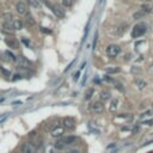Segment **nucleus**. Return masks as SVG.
Listing matches in <instances>:
<instances>
[{"label": "nucleus", "mask_w": 153, "mask_h": 153, "mask_svg": "<svg viewBox=\"0 0 153 153\" xmlns=\"http://www.w3.org/2000/svg\"><path fill=\"white\" fill-rule=\"evenodd\" d=\"M146 25L143 24V23H138L134 28H133V30H132V37L133 38H138V37H141L145 32H146Z\"/></svg>", "instance_id": "1"}, {"label": "nucleus", "mask_w": 153, "mask_h": 153, "mask_svg": "<svg viewBox=\"0 0 153 153\" xmlns=\"http://www.w3.org/2000/svg\"><path fill=\"white\" fill-rule=\"evenodd\" d=\"M120 51H121V48L117 44H110L107 48V55L110 57H116L120 54Z\"/></svg>", "instance_id": "2"}, {"label": "nucleus", "mask_w": 153, "mask_h": 153, "mask_svg": "<svg viewBox=\"0 0 153 153\" xmlns=\"http://www.w3.org/2000/svg\"><path fill=\"white\" fill-rule=\"evenodd\" d=\"M62 127L67 130H73L75 128V120L73 117H66L63 118V122H62Z\"/></svg>", "instance_id": "3"}, {"label": "nucleus", "mask_w": 153, "mask_h": 153, "mask_svg": "<svg viewBox=\"0 0 153 153\" xmlns=\"http://www.w3.org/2000/svg\"><path fill=\"white\" fill-rule=\"evenodd\" d=\"M90 110H91L92 113L101 114V113H103V110H104V105H103L102 102H93V103L90 105Z\"/></svg>", "instance_id": "4"}, {"label": "nucleus", "mask_w": 153, "mask_h": 153, "mask_svg": "<svg viewBox=\"0 0 153 153\" xmlns=\"http://www.w3.org/2000/svg\"><path fill=\"white\" fill-rule=\"evenodd\" d=\"M50 9L53 10V12L55 13V16H56L57 18H65V16H66V15H65V11H63L59 5H54V4H53V6H51Z\"/></svg>", "instance_id": "5"}, {"label": "nucleus", "mask_w": 153, "mask_h": 153, "mask_svg": "<svg viewBox=\"0 0 153 153\" xmlns=\"http://www.w3.org/2000/svg\"><path fill=\"white\" fill-rule=\"evenodd\" d=\"M16 10H17V12L19 15H26L28 13V7L23 1H18L16 4Z\"/></svg>", "instance_id": "6"}, {"label": "nucleus", "mask_w": 153, "mask_h": 153, "mask_svg": "<svg viewBox=\"0 0 153 153\" xmlns=\"http://www.w3.org/2000/svg\"><path fill=\"white\" fill-rule=\"evenodd\" d=\"M16 62H17V65L19 66V67H29L30 66V62L24 57V56H17L16 57V60H15Z\"/></svg>", "instance_id": "7"}, {"label": "nucleus", "mask_w": 153, "mask_h": 153, "mask_svg": "<svg viewBox=\"0 0 153 153\" xmlns=\"http://www.w3.org/2000/svg\"><path fill=\"white\" fill-rule=\"evenodd\" d=\"M6 44L10 47V48H12V49H18L19 48V43H18V41L16 40V38H13V37H9V38H6Z\"/></svg>", "instance_id": "8"}, {"label": "nucleus", "mask_w": 153, "mask_h": 153, "mask_svg": "<svg viewBox=\"0 0 153 153\" xmlns=\"http://www.w3.org/2000/svg\"><path fill=\"white\" fill-rule=\"evenodd\" d=\"M35 152V148L32 146V143L30 142H24L22 145V153H34Z\"/></svg>", "instance_id": "9"}, {"label": "nucleus", "mask_w": 153, "mask_h": 153, "mask_svg": "<svg viewBox=\"0 0 153 153\" xmlns=\"http://www.w3.org/2000/svg\"><path fill=\"white\" fill-rule=\"evenodd\" d=\"M63 132H65V128L63 127H55L53 130H51V136H54V138H60L62 134H63Z\"/></svg>", "instance_id": "10"}, {"label": "nucleus", "mask_w": 153, "mask_h": 153, "mask_svg": "<svg viewBox=\"0 0 153 153\" xmlns=\"http://www.w3.org/2000/svg\"><path fill=\"white\" fill-rule=\"evenodd\" d=\"M61 140L63 141V143H65L66 146H69V145H73V143L76 142V138H75V136H67V138H63V139H61Z\"/></svg>", "instance_id": "11"}, {"label": "nucleus", "mask_w": 153, "mask_h": 153, "mask_svg": "<svg viewBox=\"0 0 153 153\" xmlns=\"http://www.w3.org/2000/svg\"><path fill=\"white\" fill-rule=\"evenodd\" d=\"M117 108H118V99H117V98H114V99L111 101V103H110L109 110H110L111 113H115V111L117 110Z\"/></svg>", "instance_id": "12"}, {"label": "nucleus", "mask_w": 153, "mask_h": 153, "mask_svg": "<svg viewBox=\"0 0 153 153\" xmlns=\"http://www.w3.org/2000/svg\"><path fill=\"white\" fill-rule=\"evenodd\" d=\"M12 25H13V29L15 30H21L23 29V22L21 19H13L12 21Z\"/></svg>", "instance_id": "13"}, {"label": "nucleus", "mask_w": 153, "mask_h": 153, "mask_svg": "<svg viewBox=\"0 0 153 153\" xmlns=\"http://www.w3.org/2000/svg\"><path fill=\"white\" fill-rule=\"evenodd\" d=\"M3 59H4V60H6V61H15V60H16L15 55H13L12 53H10V51H4V54H3Z\"/></svg>", "instance_id": "14"}, {"label": "nucleus", "mask_w": 153, "mask_h": 153, "mask_svg": "<svg viewBox=\"0 0 153 153\" xmlns=\"http://www.w3.org/2000/svg\"><path fill=\"white\" fill-rule=\"evenodd\" d=\"M110 96H111V95H110L109 91H102L101 95H99V98H101L102 102H107V101L110 99Z\"/></svg>", "instance_id": "15"}, {"label": "nucleus", "mask_w": 153, "mask_h": 153, "mask_svg": "<svg viewBox=\"0 0 153 153\" xmlns=\"http://www.w3.org/2000/svg\"><path fill=\"white\" fill-rule=\"evenodd\" d=\"M25 21H26V24H28L29 26H34V25L36 24V22H35V19H34V17H32L30 13H26Z\"/></svg>", "instance_id": "16"}, {"label": "nucleus", "mask_w": 153, "mask_h": 153, "mask_svg": "<svg viewBox=\"0 0 153 153\" xmlns=\"http://www.w3.org/2000/svg\"><path fill=\"white\" fill-rule=\"evenodd\" d=\"M135 85L138 86V89L142 90V89H145V88L147 86V83L143 82V80H141V79H136V80H135Z\"/></svg>", "instance_id": "17"}, {"label": "nucleus", "mask_w": 153, "mask_h": 153, "mask_svg": "<svg viewBox=\"0 0 153 153\" xmlns=\"http://www.w3.org/2000/svg\"><path fill=\"white\" fill-rule=\"evenodd\" d=\"M3 28H4L5 31H12V30H15L13 29V25H12V22H5L3 24Z\"/></svg>", "instance_id": "18"}, {"label": "nucleus", "mask_w": 153, "mask_h": 153, "mask_svg": "<svg viewBox=\"0 0 153 153\" xmlns=\"http://www.w3.org/2000/svg\"><path fill=\"white\" fill-rule=\"evenodd\" d=\"M66 147V145L63 143V141L62 140H57L56 142H55V145H54V148H56V149H63Z\"/></svg>", "instance_id": "19"}, {"label": "nucleus", "mask_w": 153, "mask_h": 153, "mask_svg": "<svg viewBox=\"0 0 153 153\" xmlns=\"http://www.w3.org/2000/svg\"><path fill=\"white\" fill-rule=\"evenodd\" d=\"M93 93H95V90H93V89H88L86 92H85V99H86V101L91 99V97L93 96Z\"/></svg>", "instance_id": "20"}, {"label": "nucleus", "mask_w": 153, "mask_h": 153, "mask_svg": "<svg viewBox=\"0 0 153 153\" xmlns=\"http://www.w3.org/2000/svg\"><path fill=\"white\" fill-rule=\"evenodd\" d=\"M28 3H29L32 7H35V9H40V7H41L38 0H28Z\"/></svg>", "instance_id": "21"}, {"label": "nucleus", "mask_w": 153, "mask_h": 153, "mask_svg": "<svg viewBox=\"0 0 153 153\" xmlns=\"http://www.w3.org/2000/svg\"><path fill=\"white\" fill-rule=\"evenodd\" d=\"M73 5V0H62V6L63 7H72Z\"/></svg>", "instance_id": "22"}, {"label": "nucleus", "mask_w": 153, "mask_h": 153, "mask_svg": "<svg viewBox=\"0 0 153 153\" xmlns=\"http://www.w3.org/2000/svg\"><path fill=\"white\" fill-rule=\"evenodd\" d=\"M141 11H143L145 13H149V12H152V6L151 5H142Z\"/></svg>", "instance_id": "23"}, {"label": "nucleus", "mask_w": 153, "mask_h": 153, "mask_svg": "<svg viewBox=\"0 0 153 153\" xmlns=\"http://www.w3.org/2000/svg\"><path fill=\"white\" fill-rule=\"evenodd\" d=\"M105 71H107V73H118L120 72V68L118 67H113V68L110 67V68H107Z\"/></svg>", "instance_id": "24"}, {"label": "nucleus", "mask_w": 153, "mask_h": 153, "mask_svg": "<svg viewBox=\"0 0 153 153\" xmlns=\"http://www.w3.org/2000/svg\"><path fill=\"white\" fill-rule=\"evenodd\" d=\"M146 13L143 12V11H140V12H136V13H134V18L135 19H138V18H141L142 16H145Z\"/></svg>", "instance_id": "25"}, {"label": "nucleus", "mask_w": 153, "mask_h": 153, "mask_svg": "<svg viewBox=\"0 0 153 153\" xmlns=\"http://www.w3.org/2000/svg\"><path fill=\"white\" fill-rule=\"evenodd\" d=\"M4 18L6 19V22H11V19H12V15H11V13H10V15L7 13V15H5V16H4Z\"/></svg>", "instance_id": "26"}, {"label": "nucleus", "mask_w": 153, "mask_h": 153, "mask_svg": "<svg viewBox=\"0 0 153 153\" xmlns=\"http://www.w3.org/2000/svg\"><path fill=\"white\" fill-rule=\"evenodd\" d=\"M79 75H80V72H76V73L74 74V80H75V82L79 79Z\"/></svg>", "instance_id": "27"}, {"label": "nucleus", "mask_w": 153, "mask_h": 153, "mask_svg": "<svg viewBox=\"0 0 153 153\" xmlns=\"http://www.w3.org/2000/svg\"><path fill=\"white\" fill-rule=\"evenodd\" d=\"M0 69H1V71H3V73H4L5 75H10V72H7V71H5L4 68H0Z\"/></svg>", "instance_id": "28"}, {"label": "nucleus", "mask_w": 153, "mask_h": 153, "mask_svg": "<svg viewBox=\"0 0 153 153\" xmlns=\"http://www.w3.org/2000/svg\"><path fill=\"white\" fill-rule=\"evenodd\" d=\"M41 30H42V31H43V32H48V34H51V31H50V30H47V29H46V28H42V29H41Z\"/></svg>", "instance_id": "29"}, {"label": "nucleus", "mask_w": 153, "mask_h": 153, "mask_svg": "<svg viewBox=\"0 0 153 153\" xmlns=\"http://www.w3.org/2000/svg\"><path fill=\"white\" fill-rule=\"evenodd\" d=\"M23 42L26 44V46H30V41H28V40H25V38H23Z\"/></svg>", "instance_id": "30"}, {"label": "nucleus", "mask_w": 153, "mask_h": 153, "mask_svg": "<svg viewBox=\"0 0 153 153\" xmlns=\"http://www.w3.org/2000/svg\"><path fill=\"white\" fill-rule=\"evenodd\" d=\"M18 79H21V75L16 74V75H15V78H13V80H18Z\"/></svg>", "instance_id": "31"}, {"label": "nucleus", "mask_w": 153, "mask_h": 153, "mask_svg": "<svg viewBox=\"0 0 153 153\" xmlns=\"http://www.w3.org/2000/svg\"><path fill=\"white\" fill-rule=\"evenodd\" d=\"M68 153H79V151H75V149H72V151H69Z\"/></svg>", "instance_id": "32"}, {"label": "nucleus", "mask_w": 153, "mask_h": 153, "mask_svg": "<svg viewBox=\"0 0 153 153\" xmlns=\"http://www.w3.org/2000/svg\"><path fill=\"white\" fill-rule=\"evenodd\" d=\"M147 1H151V0H147Z\"/></svg>", "instance_id": "33"}, {"label": "nucleus", "mask_w": 153, "mask_h": 153, "mask_svg": "<svg viewBox=\"0 0 153 153\" xmlns=\"http://www.w3.org/2000/svg\"><path fill=\"white\" fill-rule=\"evenodd\" d=\"M149 153H153V152H149Z\"/></svg>", "instance_id": "34"}]
</instances>
